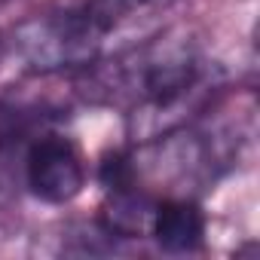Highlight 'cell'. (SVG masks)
Listing matches in <instances>:
<instances>
[{"label": "cell", "instance_id": "cell-4", "mask_svg": "<svg viewBox=\"0 0 260 260\" xmlns=\"http://www.w3.org/2000/svg\"><path fill=\"white\" fill-rule=\"evenodd\" d=\"M147 236H153V242L169 254L199 251L205 242V214L193 202V196L156 199L147 220Z\"/></svg>", "mask_w": 260, "mask_h": 260}, {"label": "cell", "instance_id": "cell-1", "mask_svg": "<svg viewBox=\"0 0 260 260\" xmlns=\"http://www.w3.org/2000/svg\"><path fill=\"white\" fill-rule=\"evenodd\" d=\"M211 68L187 34H162L119 58L104 77L110 98L125 101L141 138L162 135L184 125V113L199 107L208 92Z\"/></svg>", "mask_w": 260, "mask_h": 260}, {"label": "cell", "instance_id": "cell-5", "mask_svg": "<svg viewBox=\"0 0 260 260\" xmlns=\"http://www.w3.org/2000/svg\"><path fill=\"white\" fill-rule=\"evenodd\" d=\"M172 4H175V0H89L86 7H89L92 16L110 31V28L119 25V22L159 13V10H166V7H172Z\"/></svg>", "mask_w": 260, "mask_h": 260}, {"label": "cell", "instance_id": "cell-2", "mask_svg": "<svg viewBox=\"0 0 260 260\" xmlns=\"http://www.w3.org/2000/svg\"><path fill=\"white\" fill-rule=\"evenodd\" d=\"M107 28L92 16L89 7L52 10L22 22L13 34L19 55L37 74H68L92 68Z\"/></svg>", "mask_w": 260, "mask_h": 260}, {"label": "cell", "instance_id": "cell-6", "mask_svg": "<svg viewBox=\"0 0 260 260\" xmlns=\"http://www.w3.org/2000/svg\"><path fill=\"white\" fill-rule=\"evenodd\" d=\"M0 55H4V40H0Z\"/></svg>", "mask_w": 260, "mask_h": 260}, {"label": "cell", "instance_id": "cell-3", "mask_svg": "<svg viewBox=\"0 0 260 260\" xmlns=\"http://www.w3.org/2000/svg\"><path fill=\"white\" fill-rule=\"evenodd\" d=\"M25 184L49 205H68L86 187V159L64 135H40L25 150Z\"/></svg>", "mask_w": 260, "mask_h": 260}]
</instances>
